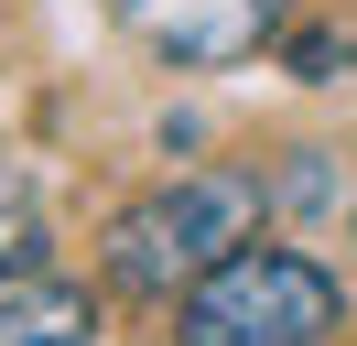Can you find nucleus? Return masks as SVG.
Returning a JSON list of instances; mask_svg holds the SVG:
<instances>
[{
  "label": "nucleus",
  "instance_id": "1",
  "mask_svg": "<svg viewBox=\"0 0 357 346\" xmlns=\"http://www.w3.org/2000/svg\"><path fill=\"white\" fill-rule=\"evenodd\" d=\"M249 227H260V173H184L109 227V281L119 292H195L217 260L249 249Z\"/></svg>",
  "mask_w": 357,
  "mask_h": 346
},
{
  "label": "nucleus",
  "instance_id": "2",
  "mask_svg": "<svg viewBox=\"0 0 357 346\" xmlns=\"http://www.w3.org/2000/svg\"><path fill=\"white\" fill-rule=\"evenodd\" d=\"M335 314H347V292H335L325 260H303V249H238V260H217V271L184 292L174 336L184 346H325Z\"/></svg>",
  "mask_w": 357,
  "mask_h": 346
},
{
  "label": "nucleus",
  "instance_id": "3",
  "mask_svg": "<svg viewBox=\"0 0 357 346\" xmlns=\"http://www.w3.org/2000/svg\"><path fill=\"white\" fill-rule=\"evenodd\" d=\"M119 33H141L162 65H238L271 43L282 0H109Z\"/></svg>",
  "mask_w": 357,
  "mask_h": 346
},
{
  "label": "nucleus",
  "instance_id": "4",
  "mask_svg": "<svg viewBox=\"0 0 357 346\" xmlns=\"http://www.w3.org/2000/svg\"><path fill=\"white\" fill-rule=\"evenodd\" d=\"M87 336V292H66V281H0V346H76Z\"/></svg>",
  "mask_w": 357,
  "mask_h": 346
},
{
  "label": "nucleus",
  "instance_id": "5",
  "mask_svg": "<svg viewBox=\"0 0 357 346\" xmlns=\"http://www.w3.org/2000/svg\"><path fill=\"white\" fill-rule=\"evenodd\" d=\"M33 271H44V195L22 163H0V281H33Z\"/></svg>",
  "mask_w": 357,
  "mask_h": 346
}]
</instances>
